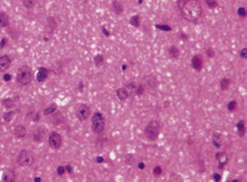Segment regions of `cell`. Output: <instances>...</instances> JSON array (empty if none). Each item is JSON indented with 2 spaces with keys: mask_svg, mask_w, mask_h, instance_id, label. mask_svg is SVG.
I'll return each mask as SVG.
<instances>
[{
  "mask_svg": "<svg viewBox=\"0 0 247 182\" xmlns=\"http://www.w3.org/2000/svg\"><path fill=\"white\" fill-rule=\"evenodd\" d=\"M178 10L182 18L196 24L203 15V7L199 0H178Z\"/></svg>",
  "mask_w": 247,
  "mask_h": 182,
  "instance_id": "cell-1",
  "label": "cell"
},
{
  "mask_svg": "<svg viewBox=\"0 0 247 182\" xmlns=\"http://www.w3.org/2000/svg\"><path fill=\"white\" fill-rule=\"evenodd\" d=\"M32 79V68L27 65H23L21 67L18 68V73L16 76V81L19 85L21 86H27L29 85Z\"/></svg>",
  "mask_w": 247,
  "mask_h": 182,
  "instance_id": "cell-2",
  "label": "cell"
},
{
  "mask_svg": "<svg viewBox=\"0 0 247 182\" xmlns=\"http://www.w3.org/2000/svg\"><path fill=\"white\" fill-rule=\"evenodd\" d=\"M161 131V125L157 119L150 121L144 127V136L149 141H156L159 138V134Z\"/></svg>",
  "mask_w": 247,
  "mask_h": 182,
  "instance_id": "cell-3",
  "label": "cell"
},
{
  "mask_svg": "<svg viewBox=\"0 0 247 182\" xmlns=\"http://www.w3.org/2000/svg\"><path fill=\"white\" fill-rule=\"evenodd\" d=\"M92 130L94 131L95 133L100 134L104 131L105 129V119H104V116L101 112H95L92 116Z\"/></svg>",
  "mask_w": 247,
  "mask_h": 182,
  "instance_id": "cell-4",
  "label": "cell"
},
{
  "mask_svg": "<svg viewBox=\"0 0 247 182\" xmlns=\"http://www.w3.org/2000/svg\"><path fill=\"white\" fill-rule=\"evenodd\" d=\"M17 161H18L19 165H21L24 168H28V167L32 165L34 161H35V157L29 150H21L18 157H17Z\"/></svg>",
  "mask_w": 247,
  "mask_h": 182,
  "instance_id": "cell-5",
  "label": "cell"
},
{
  "mask_svg": "<svg viewBox=\"0 0 247 182\" xmlns=\"http://www.w3.org/2000/svg\"><path fill=\"white\" fill-rule=\"evenodd\" d=\"M76 117L80 121H86L91 116V107L87 104H80L75 111Z\"/></svg>",
  "mask_w": 247,
  "mask_h": 182,
  "instance_id": "cell-6",
  "label": "cell"
},
{
  "mask_svg": "<svg viewBox=\"0 0 247 182\" xmlns=\"http://www.w3.org/2000/svg\"><path fill=\"white\" fill-rule=\"evenodd\" d=\"M62 143H63V138L62 135L58 132H51L49 134V138H48V144L51 146V149L54 150H57L62 146Z\"/></svg>",
  "mask_w": 247,
  "mask_h": 182,
  "instance_id": "cell-7",
  "label": "cell"
},
{
  "mask_svg": "<svg viewBox=\"0 0 247 182\" xmlns=\"http://www.w3.org/2000/svg\"><path fill=\"white\" fill-rule=\"evenodd\" d=\"M142 84H143V86L146 87V89H150V91H152V89H156V88H157L158 82H157V78H156L154 76L149 75L143 78Z\"/></svg>",
  "mask_w": 247,
  "mask_h": 182,
  "instance_id": "cell-8",
  "label": "cell"
},
{
  "mask_svg": "<svg viewBox=\"0 0 247 182\" xmlns=\"http://www.w3.org/2000/svg\"><path fill=\"white\" fill-rule=\"evenodd\" d=\"M191 66L192 68L197 70V72H200L203 67V58L201 55H195V56L191 58Z\"/></svg>",
  "mask_w": 247,
  "mask_h": 182,
  "instance_id": "cell-9",
  "label": "cell"
},
{
  "mask_svg": "<svg viewBox=\"0 0 247 182\" xmlns=\"http://www.w3.org/2000/svg\"><path fill=\"white\" fill-rule=\"evenodd\" d=\"M11 66V58L7 55L0 56V72H5Z\"/></svg>",
  "mask_w": 247,
  "mask_h": 182,
  "instance_id": "cell-10",
  "label": "cell"
},
{
  "mask_svg": "<svg viewBox=\"0 0 247 182\" xmlns=\"http://www.w3.org/2000/svg\"><path fill=\"white\" fill-rule=\"evenodd\" d=\"M15 179H16V173H15V171L11 169L6 170V171L4 172V174H2V181H5V182H11V181H13Z\"/></svg>",
  "mask_w": 247,
  "mask_h": 182,
  "instance_id": "cell-11",
  "label": "cell"
},
{
  "mask_svg": "<svg viewBox=\"0 0 247 182\" xmlns=\"http://www.w3.org/2000/svg\"><path fill=\"white\" fill-rule=\"evenodd\" d=\"M116 96H118V98L120 100H122V102H124V100H127L130 96H129V92H127V89L125 87H120L116 89Z\"/></svg>",
  "mask_w": 247,
  "mask_h": 182,
  "instance_id": "cell-12",
  "label": "cell"
},
{
  "mask_svg": "<svg viewBox=\"0 0 247 182\" xmlns=\"http://www.w3.org/2000/svg\"><path fill=\"white\" fill-rule=\"evenodd\" d=\"M13 134L15 136L18 138H23L26 136L27 134V130H26L25 125H18L15 127V131H13Z\"/></svg>",
  "mask_w": 247,
  "mask_h": 182,
  "instance_id": "cell-13",
  "label": "cell"
},
{
  "mask_svg": "<svg viewBox=\"0 0 247 182\" xmlns=\"http://www.w3.org/2000/svg\"><path fill=\"white\" fill-rule=\"evenodd\" d=\"M47 75H48V69L44 68V67H39L37 73V81L38 82H44L47 78Z\"/></svg>",
  "mask_w": 247,
  "mask_h": 182,
  "instance_id": "cell-14",
  "label": "cell"
},
{
  "mask_svg": "<svg viewBox=\"0 0 247 182\" xmlns=\"http://www.w3.org/2000/svg\"><path fill=\"white\" fill-rule=\"evenodd\" d=\"M168 53H169V56L171 58H173V59L179 58V56H180V49L178 48L177 46H175V45H172V46H170L168 48Z\"/></svg>",
  "mask_w": 247,
  "mask_h": 182,
  "instance_id": "cell-15",
  "label": "cell"
},
{
  "mask_svg": "<svg viewBox=\"0 0 247 182\" xmlns=\"http://www.w3.org/2000/svg\"><path fill=\"white\" fill-rule=\"evenodd\" d=\"M222 138L220 133H215L213 135V144L215 148L217 149H220L222 148Z\"/></svg>",
  "mask_w": 247,
  "mask_h": 182,
  "instance_id": "cell-16",
  "label": "cell"
},
{
  "mask_svg": "<svg viewBox=\"0 0 247 182\" xmlns=\"http://www.w3.org/2000/svg\"><path fill=\"white\" fill-rule=\"evenodd\" d=\"M112 9H113L115 15H121V13H123V5L121 4L120 1L114 0L113 4H112Z\"/></svg>",
  "mask_w": 247,
  "mask_h": 182,
  "instance_id": "cell-17",
  "label": "cell"
},
{
  "mask_svg": "<svg viewBox=\"0 0 247 182\" xmlns=\"http://www.w3.org/2000/svg\"><path fill=\"white\" fill-rule=\"evenodd\" d=\"M137 87H138V85H135V83L134 82H130L125 85V88H127V92H129V96H130V97H133V96L135 95Z\"/></svg>",
  "mask_w": 247,
  "mask_h": 182,
  "instance_id": "cell-18",
  "label": "cell"
},
{
  "mask_svg": "<svg viewBox=\"0 0 247 182\" xmlns=\"http://www.w3.org/2000/svg\"><path fill=\"white\" fill-rule=\"evenodd\" d=\"M9 26V17L5 13H0V28H6Z\"/></svg>",
  "mask_w": 247,
  "mask_h": 182,
  "instance_id": "cell-19",
  "label": "cell"
},
{
  "mask_svg": "<svg viewBox=\"0 0 247 182\" xmlns=\"http://www.w3.org/2000/svg\"><path fill=\"white\" fill-rule=\"evenodd\" d=\"M130 24H131L133 27H135V28H139L140 25H141V18H140L139 15H134V16H132L131 19H130Z\"/></svg>",
  "mask_w": 247,
  "mask_h": 182,
  "instance_id": "cell-20",
  "label": "cell"
},
{
  "mask_svg": "<svg viewBox=\"0 0 247 182\" xmlns=\"http://www.w3.org/2000/svg\"><path fill=\"white\" fill-rule=\"evenodd\" d=\"M237 131H238V135L239 136H244V133H245V122L244 121H239L237 123Z\"/></svg>",
  "mask_w": 247,
  "mask_h": 182,
  "instance_id": "cell-21",
  "label": "cell"
},
{
  "mask_svg": "<svg viewBox=\"0 0 247 182\" xmlns=\"http://www.w3.org/2000/svg\"><path fill=\"white\" fill-rule=\"evenodd\" d=\"M230 83H232V81L229 78H222L220 81V88L222 91H227L229 86H230Z\"/></svg>",
  "mask_w": 247,
  "mask_h": 182,
  "instance_id": "cell-22",
  "label": "cell"
},
{
  "mask_svg": "<svg viewBox=\"0 0 247 182\" xmlns=\"http://www.w3.org/2000/svg\"><path fill=\"white\" fill-rule=\"evenodd\" d=\"M124 162L127 164H129V165H132L135 162V157L133 154H131V153H127V154H125V157H124Z\"/></svg>",
  "mask_w": 247,
  "mask_h": 182,
  "instance_id": "cell-23",
  "label": "cell"
},
{
  "mask_svg": "<svg viewBox=\"0 0 247 182\" xmlns=\"http://www.w3.org/2000/svg\"><path fill=\"white\" fill-rule=\"evenodd\" d=\"M23 5L27 9H32L36 5V0H23Z\"/></svg>",
  "mask_w": 247,
  "mask_h": 182,
  "instance_id": "cell-24",
  "label": "cell"
},
{
  "mask_svg": "<svg viewBox=\"0 0 247 182\" xmlns=\"http://www.w3.org/2000/svg\"><path fill=\"white\" fill-rule=\"evenodd\" d=\"M144 93H146V87H144V86H143V84L141 83L140 85H138V87H137L135 95H138V96H142Z\"/></svg>",
  "mask_w": 247,
  "mask_h": 182,
  "instance_id": "cell-25",
  "label": "cell"
},
{
  "mask_svg": "<svg viewBox=\"0 0 247 182\" xmlns=\"http://www.w3.org/2000/svg\"><path fill=\"white\" fill-rule=\"evenodd\" d=\"M94 63L97 67H99V66H102L103 63H104V58H103V56H102V55H96V56L94 57Z\"/></svg>",
  "mask_w": 247,
  "mask_h": 182,
  "instance_id": "cell-26",
  "label": "cell"
},
{
  "mask_svg": "<svg viewBox=\"0 0 247 182\" xmlns=\"http://www.w3.org/2000/svg\"><path fill=\"white\" fill-rule=\"evenodd\" d=\"M55 110H56V104H51V105H49V106L45 110L44 114L45 115H51V114H53L55 112Z\"/></svg>",
  "mask_w": 247,
  "mask_h": 182,
  "instance_id": "cell-27",
  "label": "cell"
},
{
  "mask_svg": "<svg viewBox=\"0 0 247 182\" xmlns=\"http://www.w3.org/2000/svg\"><path fill=\"white\" fill-rule=\"evenodd\" d=\"M227 108L229 112H234L235 110L237 108V102L236 100H230L227 104Z\"/></svg>",
  "mask_w": 247,
  "mask_h": 182,
  "instance_id": "cell-28",
  "label": "cell"
},
{
  "mask_svg": "<svg viewBox=\"0 0 247 182\" xmlns=\"http://www.w3.org/2000/svg\"><path fill=\"white\" fill-rule=\"evenodd\" d=\"M206 1V5L208 6V8H210V9H215L216 7H217V0H205Z\"/></svg>",
  "mask_w": 247,
  "mask_h": 182,
  "instance_id": "cell-29",
  "label": "cell"
},
{
  "mask_svg": "<svg viewBox=\"0 0 247 182\" xmlns=\"http://www.w3.org/2000/svg\"><path fill=\"white\" fill-rule=\"evenodd\" d=\"M152 172H153V176L158 178V176H160L162 174V168L159 167V165H157V167H154V169L152 170Z\"/></svg>",
  "mask_w": 247,
  "mask_h": 182,
  "instance_id": "cell-30",
  "label": "cell"
},
{
  "mask_svg": "<svg viewBox=\"0 0 247 182\" xmlns=\"http://www.w3.org/2000/svg\"><path fill=\"white\" fill-rule=\"evenodd\" d=\"M4 105H5V107H7V108H11V107L15 105V103H13V100H11L10 98H7V100H5L4 102Z\"/></svg>",
  "mask_w": 247,
  "mask_h": 182,
  "instance_id": "cell-31",
  "label": "cell"
},
{
  "mask_svg": "<svg viewBox=\"0 0 247 182\" xmlns=\"http://www.w3.org/2000/svg\"><path fill=\"white\" fill-rule=\"evenodd\" d=\"M237 13H238V16L239 17H241V18H245L246 17V9L244 8V7H241V8H238V11H237Z\"/></svg>",
  "mask_w": 247,
  "mask_h": 182,
  "instance_id": "cell-32",
  "label": "cell"
},
{
  "mask_svg": "<svg viewBox=\"0 0 247 182\" xmlns=\"http://www.w3.org/2000/svg\"><path fill=\"white\" fill-rule=\"evenodd\" d=\"M156 28L161 29V30H165V32H170L171 29H172L170 26L168 25H156Z\"/></svg>",
  "mask_w": 247,
  "mask_h": 182,
  "instance_id": "cell-33",
  "label": "cell"
},
{
  "mask_svg": "<svg viewBox=\"0 0 247 182\" xmlns=\"http://www.w3.org/2000/svg\"><path fill=\"white\" fill-rule=\"evenodd\" d=\"M13 112L5 113L4 114V119H5L6 122H9V121H11V119H13Z\"/></svg>",
  "mask_w": 247,
  "mask_h": 182,
  "instance_id": "cell-34",
  "label": "cell"
},
{
  "mask_svg": "<svg viewBox=\"0 0 247 182\" xmlns=\"http://www.w3.org/2000/svg\"><path fill=\"white\" fill-rule=\"evenodd\" d=\"M206 55H207V57H209V58H213V57L215 56V50L213 49V48H207V50H206Z\"/></svg>",
  "mask_w": 247,
  "mask_h": 182,
  "instance_id": "cell-35",
  "label": "cell"
},
{
  "mask_svg": "<svg viewBox=\"0 0 247 182\" xmlns=\"http://www.w3.org/2000/svg\"><path fill=\"white\" fill-rule=\"evenodd\" d=\"M239 56H241V58H246V57H247V48H246V47H244V48L241 50V53H239Z\"/></svg>",
  "mask_w": 247,
  "mask_h": 182,
  "instance_id": "cell-36",
  "label": "cell"
},
{
  "mask_svg": "<svg viewBox=\"0 0 247 182\" xmlns=\"http://www.w3.org/2000/svg\"><path fill=\"white\" fill-rule=\"evenodd\" d=\"M57 173L59 176H63L64 173H65V167H58L57 168Z\"/></svg>",
  "mask_w": 247,
  "mask_h": 182,
  "instance_id": "cell-37",
  "label": "cell"
},
{
  "mask_svg": "<svg viewBox=\"0 0 247 182\" xmlns=\"http://www.w3.org/2000/svg\"><path fill=\"white\" fill-rule=\"evenodd\" d=\"M220 179H222V176H220V174H218V173H215V174H214V180H216V181H220Z\"/></svg>",
  "mask_w": 247,
  "mask_h": 182,
  "instance_id": "cell-38",
  "label": "cell"
},
{
  "mask_svg": "<svg viewBox=\"0 0 247 182\" xmlns=\"http://www.w3.org/2000/svg\"><path fill=\"white\" fill-rule=\"evenodd\" d=\"M138 168H139L140 170H143L144 168H146V164L143 163V162H140L139 165H138Z\"/></svg>",
  "mask_w": 247,
  "mask_h": 182,
  "instance_id": "cell-39",
  "label": "cell"
},
{
  "mask_svg": "<svg viewBox=\"0 0 247 182\" xmlns=\"http://www.w3.org/2000/svg\"><path fill=\"white\" fill-rule=\"evenodd\" d=\"M10 78H11V76L8 75V74H6V75L4 76V79H5L6 82H9V81H10Z\"/></svg>",
  "mask_w": 247,
  "mask_h": 182,
  "instance_id": "cell-40",
  "label": "cell"
},
{
  "mask_svg": "<svg viewBox=\"0 0 247 182\" xmlns=\"http://www.w3.org/2000/svg\"><path fill=\"white\" fill-rule=\"evenodd\" d=\"M5 44H6V39H2V41H1V44H0V47L2 48V47L5 46Z\"/></svg>",
  "mask_w": 247,
  "mask_h": 182,
  "instance_id": "cell-41",
  "label": "cell"
},
{
  "mask_svg": "<svg viewBox=\"0 0 247 182\" xmlns=\"http://www.w3.org/2000/svg\"><path fill=\"white\" fill-rule=\"evenodd\" d=\"M103 32H104V34H105V36H110V32H106V29H105V28H104V27H103Z\"/></svg>",
  "mask_w": 247,
  "mask_h": 182,
  "instance_id": "cell-42",
  "label": "cell"
},
{
  "mask_svg": "<svg viewBox=\"0 0 247 182\" xmlns=\"http://www.w3.org/2000/svg\"><path fill=\"white\" fill-rule=\"evenodd\" d=\"M65 169H67V170H68V172H70V173H72V171H73V170H72V168H70V165H66V167H65Z\"/></svg>",
  "mask_w": 247,
  "mask_h": 182,
  "instance_id": "cell-43",
  "label": "cell"
},
{
  "mask_svg": "<svg viewBox=\"0 0 247 182\" xmlns=\"http://www.w3.org/2000/svg\"><path fill=\"white\" fill-rule=\"evenodd\" d=\"M181 37L184 38V39H187V38H188L187 37V35H184V34H181Z\"/></svg>",
  "mask_w": 247,
  "mask_h": 182,
  "instance_id": "cell-44",
  "label": "cell"
},
{
  "mask_svg": "<svg viewBox=\"0 0 247 182\" xmlns=\"http://www.w3.org/2000/svg\"><path fill=\"white\" fill-rule=\"evenodd\" d=\"M139 4H142V0H139Z\"/></svg>",
  "mask_w": 247,
  "mask_h": 182,
  "instance_id": "cell-45",
  "label": "cell"
}]
</instances>
